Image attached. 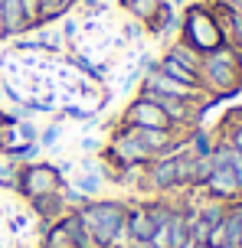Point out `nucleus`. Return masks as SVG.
Wrapping results in <instances>:
<instances>
[{"label": "nucleus", "instance_id": "1", "mask_svg": "<svg viewBox=\"0 0 242 248\" xmlns=\"http://www.w3.org/2000/svg\"><path fill=\"white\" fill-rule=\"evenodd\" d=\"M242 85V72L236 65V49L232 46H219L213 52H203L200 59V88L213 92V95H232Z\"/></svg>", "mask_w": 242, "mask_h": 248}, {"label": "nucleus", "instance_id": "2", "mask_svg": "<svg viewBox=\"0 0 242 248\" xmlns=\"http://www.w3.org/2000/svg\"><path fill=\"white\" fill-rule=\"evenodd\" d=\"M76 216H79V222L85 225V232H89L92 242H95L98 248H108L112 238H115V232L121 229V222H125L128 209L121 206V202H115V199H108V202L92 199V202L82 206V209H76Z\"/></svg>", "mask_w": 242, "mask_h": 248}, {"label": "nucleus", "instance_id": "3", "mask_svg": "<svg viewBox=\"0 0 242 248\" xmlns=\"http://www.w3.org/2000/svg\"><path fill=\"white\" fill-rule=\"evenodd\" d=\"M183 43H187L190 49H196L200 56L219 49L226 39H223L216 13H210L206 7H190L187 16H183Z\"/></svg>", "mask_w": 242, "mask_h": 248}, {"label": "nucleus", "instance_id": "4", "mask_svg": "<svg viewBox=\"0 0 242 248\" xmlns=\"http://www.w3.org/2000/svg\"><path fill=\"white\" fill-rule=\"evenodd\" d=\"M16 189L26 199L52 196V193L63 189V173H59V167H49V163H30V167H20Z\"/></svg>", "mask_w": 242, "mask_h": 248}, {"label": "nucleus", "instance_id": "5", "mask_svg": "<svg viewBox=\"0 0 242 248\" xmlns=\"http://www.w3.org/2000/svg\"><path fill=\"white\" fill-rule=\"evenodd\" d=\"M108 154H112V160L118 167H147L154 160V154L144 144H141L138 137L131 134V127H121L115 137H112V144H108Z\"/></svg>", "mask_w": 242, "mask_h": 248}, {"label": "nucleus", "instance_id": "6", "mask_svg": "<svg viewBox=\"0 0 242 248\" xmlns=\"http://www.w3.org/2000/svg\"><path fill=\"white\" fill-rule=\"evenodd\" d=\"M125 124L128 127H174V124L167 121V114L161 111V105H157L151 95H144V92L128 105Z\"/></svg>", "mask_w": 242, "mask_h": 248}, {"label": "nucleus", "instance_id": "7", "mask_svg": "<svg viewBox=\"0 0 242 248\" xmlns=\"http://www.w3.org/2000/svg\"><path fill=\"white\" fill-rule=\"evenodd\" d=\"M144 92H157V95H174V98H187V101H200L203 98V88L196 85H183V82H177V78H170V75H164L157 65H154L151 72H147V78H144Z\"/></svg>", "mask_w": 242, "mask_h": 248}, {"label": "nucleus", "instance_id": "8", "mask_svg": "<svg viewBox=\"0 0 242 248\" xmlns=\"http://www.w3.org/2000/svg\"><path fill=\"white\" fill-rule=\"evenodd\" d=\"M203 189L216 199V202H229V199L242 196V189H239V183H236V176H232L229 167H216V170L210 173V180L203 183Z\"/></svg>", "mask_w": 242, "mask_h": 248}, {"label": "nucleus", "instance_id": "9", "mask_svg": "<svg viewBox=\"0 0 242 248\" xmlns=\"http://www.w3.org/2000/svg\"><path fill=\"white\" fill-rule=\"evenodd\" d=\"M125 225H128V232H131L134 242H151L154 232H157V222H154V216H151L147 206H134V209H128Z\"/></svg>", "mask_w": 242, "mask_h": 248}, {"label": "nucleus", "instance_id": "10", "mask_svg": "<svg viewBox=\"0 0 242 248\" xmlns=\"http://www.w3.org/2000/svg\"><path fill=\"white\" fill-rule=\"evenodd\" d=\"M0 13H3V36H16V33L30 30L20 0H0Z\"/></svg>", "mask_w": 242, "mask_h": 248}, {"label": "nucleus", "instance_id": "11", "mask_svg": "<svg viewBox=\"0 0 242 248\" xmlns=\"http://www.w3.org/2000/svg\"><path fill=\"white\" fill-rule=\"evenodd\" d=\"M72 186H76L85 199H95L98 193H102V186H105V173L95 167V163H85V173H79Z\"/></svg>", "mask_w": 242, "mask_h": 248}, {"label": "nucleus", "instance_id": "12", "mask_svg": "<svg viewBox=\"0 0 242 248\" xmlns=\"http://www.w3.org/2000/svg\"><path fill=\"white\" fill-rule=\"evenodd\" d=\"M190 245V232H187V216L174 209L170 222H167V248H187Z\"/></svg>", "mask_w": 242, "mask_h": 248}, {"label": "nucleus", "instance_id": "13", "mask_svg": "<svg viewBox=\"0 0 242 248\" xmlns=\"http://www.w3.org/2000/svg\"><path fill=\"white\" fill-rule=\"evenodd\" d=\"M157 69H161L164 75H170V78L183 82V85H196L200 88V75L193 72V69H187V65H180L177 59H170V56H164V59L157 62Z\"/></svg>", "mask_w": 242, "mask_h": 248}, {"label": "nucleus", "instance_id": "14", "mask_svg": "<svg viewBox=\"0 0 242 248\" xmlns=\"http://www.w3.org/2000/svg\"><path fill=\"white\" fill-rule=\"evenodd\" d=\"M33 202V209L43 216V219H59V216H65V202L59 193H52V196H39V199H30Z\"/></svg>", "mask_w": 242, "mask_h": 248}, {"label": "nucleus", "instance_id": "15", "mask_svg": "<svg viewBox=\"0 0 242 248\" xmlns=\"http://www.w3.org/2000/svg\"><path fill=\"white\" fill-rule=\"evenodd\" d=\"M167 56H170V59H177L180 65H187V69H193V72L200 75V59H203V56H200L196 49H190L187 43H174V46L167 49Z\"/></svg>", "mask_w": 242, "mask_h": 248}, {"label": "nucleus", "instance_id": "16", "mask_svg": "<svg viewBox=\"0 0 242 248\" xmlns=\"http://www.w3.org/2000/svg\"><path fill=\"white\" fill-rule=\"evenodd\" d=\"M76 0H39V23H46V20H56V16H63L69 7H72Z\"/></svg>", "mask_w": 242, "mask_h": 248}, {"label": "nucleus", "instance_id": "17", "mask_svg": "<svg viewBox=\"0 0 242 248\" xmlns=\"http://www.w3.org/2000/svg\"><path fill=\"white\" fill-rule=\"evenodd\" d=\"M223 144H226V147H232L236 154H242V121H236V124H229V127H226Z\"/></svg>", "mask_w": 242, "mask_h": 248}, {"label": "nucleus", "instance_id": "18", "mask_svg": "<svg viewBox=\"0 0 242 248\" xmlns=\"http://www.w3.org/2000/svg\"><path fill=\"white\" fill-rule=\"evenodd\" d=\"M131 245H134V238H131V232H128V225L121 222V229L115 232V238H112L108 248H131Z\"/></svg>", "mask_w": 242, "mask_h": 248}, {"label": "nucleus", "instance_id": "19", "mask_svg": "<svg viewBox=\"0 0 242 248\" xmlns=\"http://www.w3.org/2000/svg\"><path fill=\"white\" fill-rule=\"evenodd\" d=\"M232 170V176H236V183H239V189H242V154H236V150L229 147V163H226Z\"/></svg>", "mask_w": 242, "mask_h": 248}, {"label": "nucleus", "instance_id": "20", "mask_svg": "<svg viewBox=\"0 0 242 248\" xmlns=\"http://www.w3.org/2000/svg\"><path fill=\"white\" fill-rule=\"evenodd\" d=\"M59 137H63V131L52 124V127H46V131L39 134V147H52V144H59Z\"/></svg>", "mask_w": 242, "mask_h": 248}, {"label": "nucleus", "instance_id": "21", "mask_svg": "<svg viewBox=\"0 0 242 248\" xmlns=\"http://www.w3.org/2000/svg\"><path fill=\"white\" fill-rule=\"evenodd\" d=\"M131 248H157V245H154V242H134Z\"/></svg>", "mask_w": 242, "mask_h": 248}, {"label": "nucleus", "instance_id": "22", "mask_svg": "<svg viewBox=\"0 0 242 248\" xmlns=\"http://www.w3.org/2000/svg\"><path fill=\"white\" fill-rule=\"evenodd\" d=\"M236 65H239V72H242V49H236Z\"/></svg>", "mask_w": 242, "mask_h": 248}, {"label": "nucleus", "instance_id": "23", "mask_svg": "<svg viewBox=\"0 0 242 248\" xmlns=\"http://www.w3.org/2000/svg\"><path fill=\"white\" fill-rule=\"evenodd\" d=\"M236 0H216V7H232Z\"/></svg>", "mask_w": 242, "mask_h": 248}, {"label": "nucleus", "instance_id": "24", "mask_svg": "<svg viewBox=\"0 0 242 248\" xmlns=\"http://www.w3.org/2000/svg\"><path fill=\"white\" fill-rule=\"evenodd\" d=\"M0 36H3V13H0Z\"/></svg>", "mask_w": 242, "mask_h": 248}]
</instances>
